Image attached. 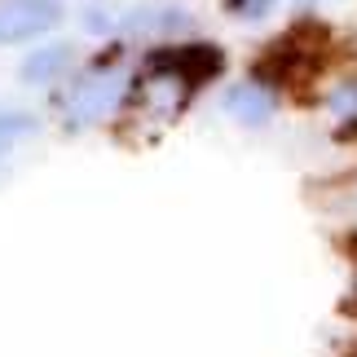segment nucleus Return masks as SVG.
<instances>
[{
  "mask_svg": "<svg viewBox=\"0 0 357 357\" xmlns=\"http://www.w3.org/2000/svg\"><path fill=\"white\" fill-rule=\"evenodd\" d=\"M216 49H176L168 58H155L150 71L132 84V98H128V128L132 132H163L181 119L190 93H195L199 79L216 75Z\"/></svg>",
  "mask_w": 357,
  "mask_h": 357,
  "instance_id": "1",
  "label": "nucleus"
},
{
  "mask_svg": "<svg viewBox=\"0 0 357 357\" xmlns=\"http://www.w3.org/2000/svg\"><path fill=\"white\" fill-rule=\"evenodd\" d=\"M123 93H128V71H123L119 62H102V66L79 71L71 84L62 89L58 111L66 119V128H89V123H98L115 111L123 102Z\"/></svg>",
  "mask_w": 357,
  "mask_h": 357,
  "instance_id": "2",
  "label": "nucleus"
},
{
  "mask_svg": "<svg viewBox=\"0 0 357 357\" xmlns=\"http://www.w3.org/2000/svg\"><path fill=\"white\" fill-rule=\"evenodd\" d=\"M62 22V0H0V45L45 36Z\"/></svg>",
  "mask_w": 357,
  "mask_h": 357,
  "instance_id": "3",
  "label": "nucleus"
},
{
  "mask_svg": "<svg viewBox=\"0 0 357 357\" xmlns=\"http://www.w3.org/2000/svg\"><path fill=\"white\" fill-rule=\"evenodd\" d=\"M225 111L238 115L243 123H265L273 111V93L265 84H234L225 93Z\"/></svg>",
  "mask_w": 357,
  "mask_h": 357,
  "instance_id": "4",
  "label": "nucleus"
},
{
  "mask_svg": "<svg viewBox=\"0 0 357 357\" xmlns=\"http://www.w3.org/2000/svg\"><path fill=\"white\" fill-rule=\"evenodd\" d=\"M66 66H71V45H49V49H36L31 58L22 62V79H31V84H53Z\"/></svg>",
  "mask_w": 357,
  "mask_h": 357,
  "instance_id": "5",
  "label": "nucleus"
},
{
  "mask_svg": "<svg viewBox=\"0 0 357 357\" xmlns=\"http://www.w3.org/2000/svg\"><path fill=\"white\" fill-rule=\"evenodd\" d=\"M123 31H137V36H168V31H181L185 26V13L176 9H137V13H123Z\"/></svg>",
  "mask_w": 357,
  "mask_h": 357,
  "instance_id": "6",
  "label": "nucleus"
},
{
  "mask_svg": "<svg viewBox=\"0 0 357 357\" xmlns=\"http://www.w3.org/2000/svg\"><path fill=\"white\" fill-rule=\"evenodd\" d=\"M36 132V119L31 115H0V163L13 155V146L22 142V137Z\"/></svg>",
  "mask_w": 357,
  "mask_h": 357,
  "instance_id": "7",
  "label": "nucleus"
},
{
  "mask_svg": "<svg viewBox=\"0 0 357 357\" xmlns=\"http://www.w3.org/2000/svg\"><path fill=\"white\" fill-rule=\"evenodd\" d=\"M331 115L344 123V128H357V79H349V84H340L331 93Z\"/></svg>",
  "mask_w": 357,
  "mask_h": 357,
  "instance_id": "8",
  "label": "nucleus"
},
{
  "mask_svg": "<svg viewBox=\"0 0 357 357\" xmlns=\"http://www.w3.org/2000/svg\"><path fill=\"white\" fill-rule=\"evenodd\" d=\"M269 5H273V0H229V9L243 13V18H260V13H265Z\"/></svg>",
  "mask_w": 357,
  "mask_h": 357,
  "instance_id": "9",
  "label": "nucleus"
},
{
  "mask_svg": "<svg viewBox=\"0 0 357 357\" xmlns=\"http://www.w3.org/2000/svg\"><path fill=\"white\" fill-rule=\"evenodd\" d=\"M353 357H357V353H353Z\"/></svg>",
  "mask_w": 357,
  "mask_h": 357,
  "instance_id": "10",
  "label": "nucleus"
}]
</instances>
